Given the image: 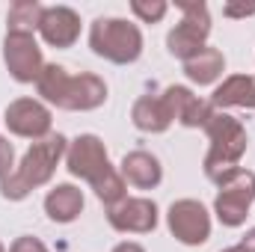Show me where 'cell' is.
<instances>
[{
  "mask_svg": "<svg viewBox=\"0 0 255 252\" xmlns=\"http://www.w3.org/2000/svg\"><path fill=\"white\" fill-rule=\"evenodd\" d=\"M202 130L208 133V142H211L208 154L202 160V169H205L208 181L220 184L235 169H241V160L250 148V133H247L241 119H235L226 110H214Z\"/></svg>",
  "mask_w": 255,
  "mask_h": 252,
  "instance_id": "6da1fadb",
  "label": "cell"
},
{
  "mask_svg": "<svg viewBox=\"0 0 255 252\" xmlns=\"http://www.w3.org/2000/svg\"><path fill=\"white\" fill-rule=\"evenodd\" d=\"M89 48L113 65H130L142 57V30L128 18H95L89 27Z\"/></svg>",
  "mask_w": 255,
  "mask_h": 252,
  "instance_id": "7a4b0ae2",
  "label": "cell"
},
{
  "mask_svg": "<svg viewBox=\"0 0 255 252\" xmlns=\"http://www.w3.org/2000/svg\"><path fill=\"white\" fill-rule=\"evenodd\" d=\"M175 6L181 9V21L166 33V51L175 60L187 63L208 48L211 12H208V3L202 0H175Z\"/></svg>",
  "mask_w": 255,
  "mask_h": 252,
  "instance_id": "3957f363",
  "label": "cell"
},
{
  "mask_svg": "<svg viewBox=\"0 0 255 252\" xmlns=\"http://www.w3.org/2000/svg\"><path fill=\"white\" fill-rule=\"evenodd\" d=\"M217 199H214V214L226 229H241L250 217V208L255 202V172L253 169H235L229 178L217 184Z\"/></svg>",
  "mask_w": 255,
  "mask_h": 252,
  "instance_id": "277c9868",
  "label": "cell"
},
{
  "mask_svg": "<svg viewBox=\"0 0 255 252\" xmlns=\"http://www.w3.org/2000/svg\"><path fill=\"white\" fill-rule=\"evenodd\" d=\"M65 148H68V139H65L63 133H51L45 139H36L24 151V157L15 166V172L24 178V184L30 190L45 187V184H51L60 160H65Z\"/></svg>",
  "mask_w": 255,
  "mask_h": 252,
  "instance_id": "5b68a950",
  "label": "cell"
},
{
  "mask_svg": "<svg viewBox=\"0 0 255 252\" xmlns=\"http://www.w3.org/2000/svg\"><path fill=\"white\" fill-rule=\"evenodd\" d=\"M169 235L184 247H202L211 238V214L199 199H175L166 211Z\"/></svg>",
  "mask_w": 255,
  "mask_h": 252,
  "instance_id": "8992f818",
  "label": "cell"
},
{
  "mask_svg": "<svg viewBox=\"0 0 255 252\" xmlns=\"http://www.w3.org/2000/svg\"><path fill=\"white\" fill-rule=\"evenodd\" d=\"M3 63L12 80L18 83H36L42 68H45V57L42 48L36 42L33 33H6L3 39Z\"/></svg>",
  "mask_w": 255,
  "mask_h": 252,
  "instance_id": "52a82bcc",
  "label": "cell"
},
{
  "mask_svg": "<svg viewBox=\"0 0 255 252\" xmlns=\"http://www.w3.org/2000/svg\"><path fill=\"white\" fill-rule=\"evenodd\" d=\"M3 122L9 127V133L36 142V139L51 136L54 113H51V107H48L45 101H39V98H15V101L6 104Z\"/></svg>",
  "mask_w": 255,
  "mask_h": 252,
  "instance_id": "ba28073f",
  "label": "cell"
},
{
  "mask_svg": "<svg viewBox=\"0 0 255 252\" xmlns=\"http://www.w3.org/2000/svg\"><path fill=\"white\" fill-rule=\"evenodd\" d=\"M160 211L148 196H128L119 205L107 208V223L119 235H151L157 229Z\"/></svg>",
  "mask_w": 255,
  "mask_h": 252,
  "instance_id": "9c48e42d",
  "label": "cell"
},
{
  "mask_svg": "<svg viewBox=\"0 0 255 252\" xmlns=\"http://www.w3.org/2000/svg\"><path fill=\"white\" fill-rule=\"evenodd\" d=\"M107 166H110V157H107V145H104L101 136H95V133H77L74 139H68V148H65V169H68L74 178L92 181V178L101 175Z\"/></svg>",
  "mask_w": 255,
  "mask_h": 252,
  "instance_id": "30bf717a",
  "label": "cell"
},
{
  "mask_svg": "<svg viewBox=\"0 0 255 252\" xmlns=\"http://www.w3.org/2000/svg\"><path fill=\"white\" fill-rule=\"evenodd\" d=\"M160 101H163L169 119L178 122V125H184V127H205V122L214 113V104L211 101L199 98L190 86H181V83L166 86L163 95H160Z\"/></svg>",
  "mask_w": 255,
  "mask_h": 252,
  "instance_id": "8fae6325",
  "label": "cell"
},
{
  "mask_svg": "<svg viewBox=\"0 0 255 252\" xmlns=\"http://www.w3.org/2000/svg\"><path fill=\"white\" fill-rule=\"evenodd\" d=\"M39 36L48 48L65 51L80 39V15L71 6H45L39 21Z\"/></svg>",
  "mask_w": 255,
  "mask_h": 252,
  "instance_id": "7c38bea8",
  "label": "cell"
},
{
  "mask_svg": "<svg viewBox=\"0 0 255 252\" xmlns=\"http://www.w3.org/2000/svg\"><path fill=\"white\" fill-rule=\"evenodd\" d=\"M104 101H107V83L92 71H80V74H71L68 89H65V101L60 110L89 113V110L104 107Z\"/></svg>",
  "mask_w": 255,
  "mask_h": 252,
  "instance_id": "4fadbf2b",
  "label": "cell"
},
{
  "mask_svg": "<svg viewBox=\"0 0 255 252\" xmlns=\"http://www.w3.org/2000/svg\"><path fill=\"white\" fill-rule=\"evenodd\" d=\"M119 172H122L125 184H130V187H136V190H154L163 181L160 160L151 151H142V148L128 151L125 157H122V163H119Z\"/></svg>",
  "mask_w": 255,
  "mask_h": 252,
  "instance_id": "5bb4252c",
  "label": "cell"
},
{
  "mask_svg": "<svg viewBox=\"0 0 255 252\" xmlns=\"http://www.w3.org/2000/svg\"><path fill=\"white\" fill-rule=\"evenodd\" d=\"M214 110H255V77L253 74H229L211 95Z\"/></svg>",
  "mask_w": 255,
  "mask_h": 252,
  "instance_id": "9a60e30c",
  "label": "cell"
},
{
  "mask_svg": "<svg viewBox=\"0 0 255 252\" xmlns=\"http://www.w3.org/2000/svg\"><path fill=\"white\" fill-rule=\"evenodd\" d=\"M45 214L51 223L68 226L83 214V190L74 184H57L45 196Z\"/></svg>",
  "mask_w": 255,
  "mask_h": 252,
  "instance_id": "2e32d148",
  "label": "cell"
},
{
  "mask_svg": "<svg viewBox=\"0 0 255 252\" xmlns=\"http://www.w3.org/2000/svg\"><path fill=\"white\" fill-rule=\"evenodd\" d=\"M130 122L142 133H166L169 125H172L160 95H139L130 107Z\"/></svg>",
  "mask_w": 255,
  "mask_h": 252,
  "instance_id": "e0dca14e",
  "label": "cell"
},
{
  "mask_svg": "<svg viewBox=\"0 0 255 252\" xmlns=\"http://www.w3.org/2000/svg\"><path fill=\"white\" fill-rule=\"evenodd\" d=\"M223 71H226V57H223V51H217V48H205L202 54H196L193 60L184 63V74H187V80L196 83V86H211V83H217L220 77H223Z\"/></svg>",
  "mask_w": 255,
  "mask_h": 252,
  "instance_id": "ac0fdd59",
  "label": "cell"
},
{
  "mask_svg": "<svg viewBox=\"0 0 255 252\" xmlns=\"http://www.w3.org/2000/svg\"><path fill=\"white\" fill-rule=\"evenodd\" d=\"M68 68L65 65H57V63H45L39 80H36V92H39V101L51 104V107H63L65 101V89H68Z\"/></svg>",
  "mask_w": 255,
  "mask_h": 252,
  "instance_id": "d6986e66",
  "label": "cell"
},
{
  "mask_svg": "<svg viewBox=\"0 0 255 252\" xmlns=\"http://www.w3.org/2000/svg\"><path fill=\"white\" fill-rule=\"evenodd\" d=\"M89 187L95 190V199L104 205V208H113V205H119L122 199H128V184L125 178H122V172L110 163L101 175H95L92 181H89Z\"/></svg>",
  "mask_w": 255,
  "mask_h": 252,
  "instance_id": "ffe728a7",
  "label": "cell"
},
{
  "mask_svg": "<svg viewBox=\"0 0 255 252\" xmlns=\"http://www.w3.org/2000/svg\"><path fill=\"white\" fill-rule=\"evenodd\" d=\"M45 6L39 0H15L6 12V33H33L39 30Z\"/></svg>",
  "mask_w": 255,
  "mask_h": 252,
  "instance_id": "44dd1931",
  "label": "cell"
},
{
  "mask_svg": "<svg viewBox=\"0 0 255 252\" xmlns=\"http://www.w3.org/2000/svg\"><path fill=\"white\" fill-rule=\"evenodd\" d=\"M130 12L142 24H160L169 12V3L166 0H130Z\"/></svg>",
  "mask_w": 255,
  "mask_h": 252,
  "instance_id": "7402d4cb",
  "label": "cell"
},
{
  "mask_svg": "<svg viewBox=\"0 0 255 252\" xmlns=\"http://www.w3.org/2000/svg\"><path fill=\"white\" fill-rule=\"evenodd\" d=\"M30 193H33V190L24 184V178H21L18 172H12L9 178H3V181H0V196H3L6 202H24Z\"/></svg>",
  "mask_w": 255,
  "mask_h": 252,
  "instance_id": "603a6c76",
  "label": "cell"
},
{
  "mask_svg": "<svg viewBox=\"0 0 255 252\" xmlns=\"http://www.w3.org/2000/svg\"><path fill=\"white\" fill-rule=\"evenodd\" d=\"M15 172V145L0 133V181Z\"/></svg>",
  "mask_w": 255,
  "mask_h": 252,
  "instance_id": "cb8c5ba5",
  "label": "cell"
},
{
  "mask_svg": "<svg viewBox=\"0 0 255 252\" xmlns=\"http://www.w3.org/2000/svg\"><path fill=\"white\" fill-rule=\"evenodd\" d=\"M9 252H48V247H45L39 238H33V235H21V238L12 241Z\"/></svg>",
  "mask_w": 255,
  "mask_h": 252,
  "instance_id": "d4e9b609",
  "label": "cell"
},
{
  "mask_svg": "<svg viewBox=\"0 0 255 252\" xmlns=\"http://www.w3.org/2000/svg\"><path fill=\"white\" fill-rule=\"evenodd\" d=\"M223 15H229V18H250L255 15V3H226L223 6Z\"/></svg>",
  "mask_w": 255,
  "mask_h": 252,
  "instance_id": "484cf974",
  "label": "cell"
},
{
  "mask_svg": "<svg viewBox=\"0 0 255 252\" xmlns=\"http://www.w3.org/2000/svg\"><path fill=\"white\" fill-rule=\"evenodd\" d=\"M238 247H241V252H255V226L253 229H247V235L241 238Z\"/></svg>",
  "mask_w": 255,
  "mask_h": 252,
  "instance_id": "4316f807",
  "label": "cell"
},
{
  "mask_svg": "<svg viewBox=\"0 0 255 252\" xmlns=\"http://www.w3.org/2000/svg\"><path fill=\"white\" fill-rule=\"evenodd\" d=\"M113 252H145L142 244H136V241H122V244H116Z\"/></svg>",
  "mask_w": 255,
  "mask_h": 252,
  "instance_id": "83f0119b",
  "label": "cell"
},
{
  "mask_svg": "<svg viewBox=\"0 0 255 252\" xmlns=\"http://www.w3.org/2000/svg\"><path fill=\"white\" fill-rule=\"evenodd\" d=\"M220 252H241V247H229V250H220Z\"/></svg>",
  "mask_w": 255,
  "mask_h": 252,
  "instance_id": "f1b7e54d",
  "label": "cell"
},
{
  "mask_svg": "<svg viewBox=\"0 0 255 252\" xmlns=\"http://www.w3.org/2000/svg\"><path fill=\"white\" fill-rule=\"evenodd\" d=\"M0 252H6V247H3V244H0Z\"/></svg>",
  "mask_w": 255,
  "mask_h": 252,
  "instance_id": "f546056e",
  "label": "cell"
}]
</instances>
